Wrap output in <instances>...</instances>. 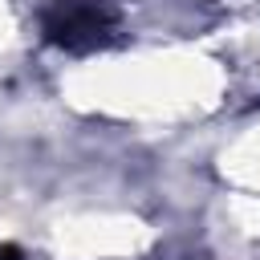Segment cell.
<instances>
[{"mask_svg":"<svg viewBox=\"0 0 260 260\" xmlns=\"http://www.w3.org/2000/svg\"><path fill=\"white\" fill-rule=\"evenodd\" d=\"M0 260H16V252H12V248H4V252H0Z\"/></svg>","mask_w":260,"mask_h":260,"instance_id":"7a4b0ae2","label":"cell"},{"mask_svg":"<svg viewBox=\"0 0 260 260\" xmlns=\"http://www.w3.org/2000/svg\"><path fill=\"white\" fill-rule=\"evenodd\" d=\"M41 28H45L49 45L69 49V53H89V49H102L114 41L118 16L102 0H57L41 16Z\"/></svg>","mask_w":260,"mask_h":260,"instance_id":"6da1fadb","label":"cell"}]
</instances>
